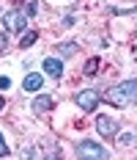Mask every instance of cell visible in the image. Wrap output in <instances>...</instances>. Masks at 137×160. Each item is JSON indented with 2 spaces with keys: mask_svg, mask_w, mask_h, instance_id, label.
<instances>
[{
  "mask_svg": "<svg viewBox=\"0 0 137 160\" xmlns=\"http://www.w3.org/2000/svg\"><path fill=\"white\" fill-rule=\"evenodd\" d=\"M104 99L110 105H115V108H126V105H132L137 99V80H123V83H115L112 88H107Z\"/></svg>",
  "mask_w": 137,
  "mask_h": 160,
  "instance_id": "1",
  "label": "cell"
},
{
  "mask_svg": "<svg viewBox=\"0 0 137 160\" xmlns=\"http://www.w3.org/2000/svg\"><path fill=\"white\" fill-rule=\"evenodd\" d=\"M77 155L82 160H107L110 158V152L102 144H96V141H80L77 144Z\"/></svg>",
  "mask_w": 137,
  "mask_h": 160,
  "instance_id": "2",
  "label": "cell"
},
{
  "mask_svg": "<svg viewBox=\"0 0 137 160\" xmlns=\"http://www.w3.org/2000/svg\"><path fill=\"white\" fill-rule=\"evenodd\" d=\"M74 102L82 108V111H96L99 108V102H102V94L96 91V88H85V91H77L74 94Z\"/></svg>",
  "mask_w": 137,
  "mask_h": 160,
  "instance_id": "3",
  "label": "cell"
},
{
  "mask_svg": "<svg viewBox=\"0 0 137 160\" xmlns=\"http://www.w3.org/2000/svg\"><path fill=\"white\" fill-rule=\"evenodd\" d=\"M3 25H6V31L8 33H25V25H28V17L25 11H6L3 14Z\"/></svg>",
  "mask_w": 137,
  "mask_h": 160,
  "instance_id": "4",
  "label": "cell"
},
{
  "mask_svg": "<svg viewBox=\"0 0 137 160\" xmlns=\"http://www.w3.org/2000/svg\"><path fill=\"white\" fill-rule=\"evenodd\" d=\"M96 130H99L102 138H115L118 135V122L110 119V116H99L96 119Z\"/></svg>",
  "mask_w": 137,
  "mask_h": 160,
  "instance_id": "5",
  "label": "cell"
},
{
  "mask_svg": "<svg viewBox=\"0 0 137 160\" xmlns=\"http://www.w3.org/2000/svg\"><path fill=\"white\" fill-rule=\"evenodd\" d=\"M41 66H44V72L49 75V78L61 80V75H63V61H61V58H44Z\"/></svg>",
  "mask_w": 137,
  "mask_h": 160,
  "instance_id": "6",
  "label": "cell"
},
{
  "mask_svg": "<svg viewBox=\"0 0 137 160\" xmlns=\"http://www.w3.org/2000/svg\"><path fill=\"white\" fill-rule=\"evenodd\" d=\"M41 86H44V78H41L39 72H30L28 78L22 80V88H25V91H41Z\"/></svg>",
  "mask_w": 137,
  "mask_h": 160,
  "instance_id": "7",
  "label": "cell"
},
{
  "mask_svg": "<svg viewBox=\"0 0 137 160\" xmlns=\"http://www.w3.org/2000/svg\"><path fill=\"white\" fill-rule=\"evenodd\" d=\"M52 105H55V102H52V97H49V94H39L36 99H33V111H36V113L52 111Z\"/></svg>",
  "mask_w": 137,
  "mask_h": 160,
  "instance_id": "8",
  "label": "cell"
},
{
  "mask_svg": "<svg viewBox=\"0 0 137 160\" xmlns=\"http://www.w3.org/2000/svg\"><path fill=\"white\" fill-rule=\"evenodd\" d=\"M36 39H39V31H25L19 39V47H30V44H36Z\"/></svg>",
  "mask_w": 137,
  "mask_h": 160,
  "instance_id": "9",
  "label": "cell"
},
{
  "mask_svg": "<svg viewBox=\"0 0 137 160\" xmlns=\"http://www.w3.org/2000/svg\"><path fill=\"white\" fill-rule=\"evenodd\" d=\"M36 14H39V3H36V0H30V3L25 6V17H36Z\"/></svg>",
  "mask_w": 137,
  "mask_h": 160,
  "instance_id": "10",
  "label": "cell"
},
{
  "mask_svg": "<svg viewBox=\"0 0 137 160\" xmlns=\"http://www.w3.org/2000/svg\"><path fill=\"white\" fill-rule=\"evenodd\" d=\"M58 52L61 55H71V52H77V44H58Z\"/></svg>",
  "mask_w": 137,
  "mask_h": 160,
  "instance_id": "11",
  "label": "cell"
},
{
  "mask_svg": "<svg viewBox=\"0 0 137 160\" xmlns=\"http://www.w3.org/2000/svg\"><path fill=\"white\" fill-rule=\"evenodd\" d=\"M96 69H99V58H91V61L85 64V75H93Z\"/></svg>",
  "mask_w": 137,
  "mask_h": 160,
  "instance_id": "12",
  "label": "cell"
},
{
  "mask_svg": "<svg viewBox=\"0 0 137 160\" xmlns=\"http://www.w3.org/2000/svg\"><path fill=\"white\" fill-rule=\"evenodd\" d=\"M8 155V146H6V138H3V132H0V158H6Z\"/></svg>",
  "mask_w": 137,
  "mask_h": 160,
  "instance_id": "13",
  "label": "cell"
},
{
  "mask_svg": "<svg viewBox=\"0 0 137 160\" xmlns=\"http://www.w3.org/2000/svg\"><path fill=\"white\" fill-rule=\"evenodd\" d=\"M121 144L126 146V144H135V135L132 132H126V135H121Z\"/></svg>",
  "mask_w": 137,
  "mask_h": 160,
  "instance_id": "14",
  "label": "cell"
},
{
  "mask_svg": "<svg viewBox=\"0 0 137 160\" xmlns=\"http://www.w3.org/2000/svg\"><path fill=\"white\" fill-rule=\"evenodd\" d=\"M8 86H11V80H8L6 75H3V78H0V88H8Z\"/></svg>",
  "mask_w": 137,
  "mask_h": 160,
  "instance_id": "15",
  "label": "cell"
},
{
  "mask_svg": "<svg viewBox=\"0 0 137 160\" xmlns=\"http://www.w3.org/2000/svg\"><path fill=\"white\" fill-rule=\"evenodd\" d=\"M0 50H6V36L0 33Z\"/></svg>",
  "mask_w": 137,
  "mask_h": 160,
  "instance_id": "16",
  "label": "cell"
},
{
  "mask_svg": "<svg viewBox=\"0 0 137 160\" xmlns=\"http://www.w3.org/2000/svg\"><path fill=\"white\" fill-rule=\"evenodd\" d=\"M3 105H6V99H3V97H0V111H3Z\"/></svg>",
  "mask_w": 137,
  "mask_h": 160,
  "instance_id": "17",
  "label": "cell"
}]
</instances>
